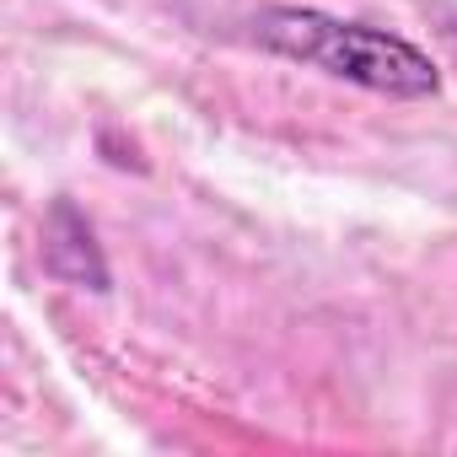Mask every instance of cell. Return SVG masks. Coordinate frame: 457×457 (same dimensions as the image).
<instances>
[{"instance_id":"obj_1","label":"cell","mask_w":457,"mask_h":457,"mask_svg":"<svg viewBox=\"0 0 457 457\" xmlns=\"http://www.w3.org/2000/svg\"><path fill=\"white\" fill-rule=\"evenodd\" d=\"M253 38L280 60H296L307 71H323L334 81H350V87H366L382 97L414 103V97L441 92V71L420 44H409L387 28L312 12V6H270L253 22Z\"/></svg>"},{"instance_id":"obj_2","label":"cell","mask_w":457,"mask_h":457,"mask_svg":"<svg viewBox=\"0 0 457 457\" xmlns=\"http://www.w3.org/2000/svg\"><path fill=\"white\" fill-rule=\"evenodd\" d=\"M44 270L60 286H81V291H108V259L97 248L92 220L76 210V199H54L44 215Z\"/></svg>"}]
</instances>
